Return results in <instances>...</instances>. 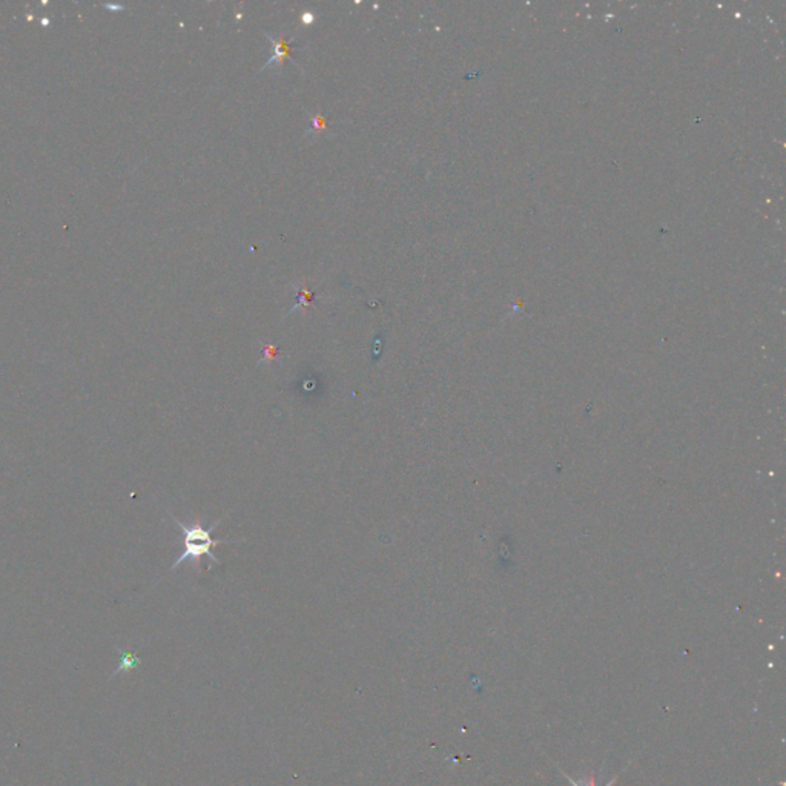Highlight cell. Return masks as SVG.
<instances>
[{
  "instance_id": "obj_1",
  "label": "cell",
  "mask_w": 786,
  "mask_h": 786,
  "mask_svg": "<svg viewBox=\"0 0 786 786\" xmlns=\"http://www.w3.org/2000/svg\"><path fill=\"white\" fill-rule=\"evenodd\" d=\"M169 516L174 521H176V524L181 528V532H183V536H185V550H183V553L180 555L178 559L172 563L171 572L172 570H176L178 566H181V563L186 562V561H196L197 562V561H200V557H203V556H207L214 563L220 566V561L212 553V548L215 546H218V544H232V542H243L245 541V539H214L212 532L220 526V522L223 521L226 516H223V518L218 519L215 524H212L209 528H203L201 526H186V524L181 522L174 515L169 513Z\"/></svg>"
},
{
  "instance_id": "obj_2",
  "label": "cell",
  "mask_w": 786,
  "mask_h": 786,
  "mask_svg": "<svg viewBox=\"0 0 786 786\" xmlns=\"http://www.w3.org/2000/svg\"><path fill=\"white\" fill-rule=\"evenodd\" d=\"M267 37H269V40H272L273 45H275V54H273V57L263 66V70L269 68L271 65H281L287 57H291V54L293 51L291 43L285 42V40H281L280 37L275 39L273 36H269V34H267Z\"/></svg>"
},
{
  "instance_id": "obj_3",
  "label": "cell",
  "mask_w": 786,
  "mask_h": 786,
  "mask_svg": "<svg viewBox=\"0 0 786 786\" xmlns=\"http://www.w3.org/2000/svg\"><path fill=\"white\" fill-rule=\"evenodd\" d=\"M312 300H313V293L306 291V289H301V291L298 292V303H297V306H295V307H298L300 304H301V306H306V304L311 303ZM295 307H293V309H295Z\"/></svg>"
},
{
  "instance_id": "obj_4",
  "label": "cell",
  "mask_w": 786,
  "mask_h": 786,
  "mask_svg": "<svg viewBox=\"0 0 786 786\" xmlns=\"http://www.w3.org/2000/svg\"><path fill=\"white\" fill-rule=\"evenodd\" d=\"M138 663V659L136 654H131V653H125L122 654V668H132L136 667Z\"/></svg>"
},
{
  "instance_id": "obj_5",
  "label": "cell",
  "mask_w": 786,
  "mask_h": 786,
  "mask_svg": "<svg viewBox=\"0 0 786 786\" xmlns=\"http://www.w3.org/2000/svg\"><path fill=\"white\" fill-rule=\"evenodd\" d=\"M324 127H326V123H324V120H322L321 117H315V118L312 120V131L324 130Z\"/></svg>"
},
{
  "instance_id": "obj_6",
  "label": "cell",
  "mask_w": 786,
  "mask_h": 786,
  "mask_svg": "<svg viewBox=\"0 0 786 786\" xmlns=\"http://www.w3.org/2000/svg\"><path fill=\"white\" fill-rule=\"evenodd\" d=\"M275 355H277V349L272 347V346L265 347V358H273Z\"/></svg>"
}]
</instances>
